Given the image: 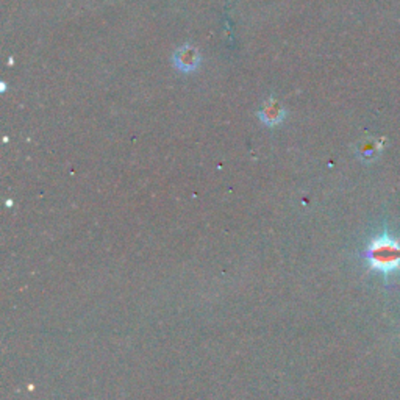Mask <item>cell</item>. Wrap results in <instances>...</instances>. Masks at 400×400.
I'll list each match as a JSON object with an SVG mask.
<instances>
[{
    "label": "cell",
    "instance_id": "2",
    "mask_svg": "<svg viewBox=\"0 0 400 400\" xmlns=\"http://www.w3.org/2000/svg\"><path fill=\"white\" fill-rule=\"evenodd\" d=\"M174 66L182 73H193L200 66V53L191 44L178 47L174 55Z\"/></svg>",
    "mask_w": 400,
    "mask_h": 400
},
{
    "label": "cell",
    "instance_id": "3",
    "mask_svg": "<svg viewBox=\"0 0 400 400\" xmlns=\"http://www.w3.org/2000/svg\"><path fill=\"white\" fill-rule=\"evenodd\" d=\"M258 116L261 119V122H265L267 127H274V125H278L283 121L286 113L283 106L280 105L277 100L269 99L265 105L261 106Z\"/></svg>",
    "mask_w": 400,
    "mask_h": 400
},
{
    "label": "cell",
    "instance_id": "1",
    "mask_svg": "<svg viewBox=\"0 0 400 400\" xmlns=\"http://www.w3.org/2000/svg\"><path fill=\"white\" fill-rule=\"evenodd\" d=\"M366 256L374 269L385 274L397 271L400 267V244L383 235L372 241Z\"/></svg>",
    "mask_w": 400,
    "mask_h": 400
}]
</instances>
